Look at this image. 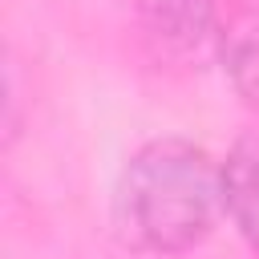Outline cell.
<instances>
[{
  "label": "cell",
  "instance_id": "cell-4",
  "mask_svg": "<svg viewBox=\"0 0 259 259\" xmlns=\"http://www.w3.org/2000/svg\"><path fill=\"white\" fill-rule=\"evenodd\" d=\"M214 49L243 105L259 113V12H239L235 20H227Z\"/></svg>",
  "mask_w": 259,
  "mask_h": 259
},
{
  "label": "cell",
  "instance_id": "cell-1",
  "mask_svg": "<svg viewBox=\"0 0 259 259\" xmlns=\"http://www.w3.org/2000/svg\"><path fill=\"white\" fill-rule=\"evenodd\" d=\"M223 210V162L186 138H154L130 154L113 186L117 239L142 255L198 247Z\"/></svg>",
  "mask_w": 259,
  "mask_h": 259
},
{
  "label": "cell",
  "instance_id": "cell-3",
  "mask_svg": "<svg viewBox=\"0 0 259 259\" xmlns=\"http://www.w3.org/2000/svg\"><path fill=\"white\" fill-rule=\"evenodd\" d=\"M223 214L259 251V134H243L223 158Z\"/></svg>",
  "mask_w": 259,
  "mask_h": 259
},
{
  "label": "cell",
  "instance_id": "cell-2",
  "mask_svg": "<svg viewBox=\"0 0 259 259\" xmlns=\"http://www.w3.org/2000/svg\"><path fill=\"white\" fill-rule=\"evenodd\" d=\"M146 40L166 57H198L219 45V0H130Z\"/></svg>",
  "mask_w": 259,
  "mask_h": 259
}]
</instances>
